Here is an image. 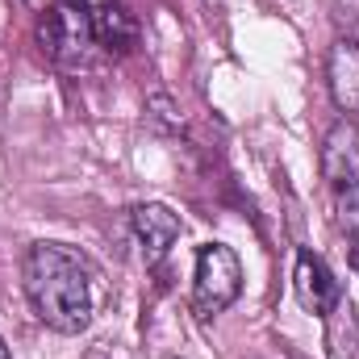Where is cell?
Listing matches in <instances>:
<instances>
[{
	"mask_svg": "<svg viewBox=\"0 0 359 359\" xmlns=\"http://www.w3.org/2000/svg\"><path fill=\"white\" fill-rule=\"evenodd\" d=\"M21 288L38 322L55 334L92 326V271L63 243H34L21 259Z\"/></svg>",
	"mask_w": 359,
	"mask_h": 359,
	"instance_id": "cell-1",
	"label": "cell"
},
{
	"mask_svg": "<svg viewBox=\"0 0 359 359\" xmlns=\"http://www.w3.org/2000/svg\"><path fill=\"white\" fill-rule=\"evenodd\" d=\"M38 46L42 55L63 72H88L100 55L92 34V8L80 0H55L42 8L38 21Z\"/></svg>",
	"mask_w": 359,
	"mask_h": 359,
	"instance_id": "cell-2",
	"label": "cell"
},
{
	"mask_svg": "<svg viewBox=\"0 0 359 359\" xmlns=\"http://www.w3.org/2000/svg\"><path fill=\"white\" fill-rule=\"evenodd\" d=\"M243 292V264L226 243H205L196 251V271H192V313L196 318H217L226 313Z\"/></svg>",
	"mask_w": 359,
	"mask_h": 359,
	"instance_id": "cell-3",
	"label": "cell"
},
{
	"mask_svg": "<svg viewBox=\"0 0 359 359\" xmlns=\"http://www.w3.org/2000/svg\"><path fill=\"white\" fill-rule=\"evenodd\" d=\"M292 292H297V305L313 318H330L343 301V284L334 280L330 264L313 251H297V264H292Z\"/></svg>",
	"mask_w": 359,
	"mask_h": 359,
	"instance_id": "cell-4",
	"label": "cell"
},
{
	"mask_svg": "<svg viewBox=\"0 0 359 359\" xmlns=\"http://www.w3.org/2000/svg\"><path fill=\"white\" fill-rule=\"evenodd\" d=\"M130 222H134V234H138V243H142V251H147V264H159V259L180 243V234H184L180 213H172L163 201H142V205H134V209H130Z\"/></svg>",
	"mask_w": 359,
	"mask_h": 359,
	"instance_id": "cell-5",
	"label": "cell"
},
{
	"mask_svg": "<svg viewBox=\"0 0 359 359\" xmlns=\"http://www.w3.org/2000/svg\"><path fill=\"white\" fill-rule=\"evenodd\" d=\"M326 84L334 104L359 121V38H339L326 55Z\"/></svg>",
	"mask_w": 359,
	"mask_h": 359,
	"instance_id": "cell-6",
	"label": "cell"
},
{
	"mask_svg": "<svg viewBox=\"0 0 359 359\" xmlns=\"http://www.w3.org/2000/svg\"><path fill=\"white\" fill-rule=\"evenodd\" d=\"M92 34H96V46L104 55H130L138 46L142 29H138V21H134L130 8H121L117 0H109V4L92 8Z\"/></svg>",
	"mask_w": 359,
	"mask_h": 359,
	"instance_id": "cell-7",
	"label": "cell"
},
{
	"mask_svg": "<svg viewBox=\"0 0 359 359\" xmlns=\"http://www.w3.org/2000/svg\"><path fill=\"white\" fill-rule=\"evenodd\" d=\"M201 4H205L209 13H222V8H226V0H201Z\"/></svg>",
	"mask_w": 359,
	"mask_h": 359,
	"instance_id": "cell-8",
	"label": "cell"
},
{
	"mask_svg": "<svg viewBox=\"0 0 359 359\" xmlns=\"http://www.w3.org/2000/svg\"><path fill=\"white\" fill-rule=\"evenodd\" d=\"M29 8H46V4H55V0H25Z\"/></svg>",
	"mask_w": 359,
	"mask_h": 359,
	"instance_id": "cell-9",
	"label": "cell"
},
{
	"mask_svg": "<svg viewBox=\"0 0 359 359\" xmlns=\"http://www.w3.org/2000/svg\"><path fill=\"white\" fill-rule=\"evenodd\" d=\"M0 359H13V351H8V343L0 339Z\"/></svg>",
	"mask_w": 359,
	"mask_h": 359,
	"instance_id": "cell-10",
	"label": "cell"
},
{
	"mask_svg": "<svg viewBox=\"0 0 359 359\" xmlns=\"http://www.w3.org/2000/svg\"><path fill=\"white\" fill-rule=\"evenodd\" d=\"M80 4H88V8H96V4H109V0H80Z\"/></svg>",
	"mask_w": 359,
	"mask_h": 359,
	"instance_id": "cell-11",
	"label": "cell"
}]
</instances>
